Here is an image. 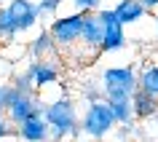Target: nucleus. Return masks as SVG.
I'll use <instances>...</instances> for the list:
<instances>
[{
    "label": "nucleus",
    "mask_w": 158,
    "mask_h": 142,
    "mask_svg": "<svg viewBox=\"0 0 158 142\" xmlns=\"http://www.w3.org/2000/svg\"><path fill=\"white\" fill-rule=\"evenodd\" d=\"M43 118L48 121L51 126V140L54 142H64L67 137L78 140L83 129H81V121H78V113H75V105L70 97H59L54 102H46V110H43Z\"/></svg>",
    "instance_id": "obj_1"
},
{
    "label": "nucleus",
    "mask_w": 158,
    "mask_h": 142,
    "mask_svg": "<svg viewBox=\"0 0 158 142\" xmlns=\"http://www.w3.org/2000/svg\"><path fill=\"white\" fill-rule=\"evenodd\" d=\"M43 110H46V102L38 97V91H24L14 83L6 86V115L14 126L24 123L32 115H43Z\"/></svg>",
    "instance_id": "obj_2"
},
{
    "label": "nucleus",
    "mask_w": 158,
    "mask_h": 142,
    "mask_svg": "<svg viewBox=\"0 0 158 142\" xmlns=\"http://www.w3.org/2000/svg\"><path fill=\"white\" fill-rule=\"evenodd\" d=\"M118 126L115 115H113V107H110L107 99H97L89 102L83 118H81V129L89 140H105L113 134V129Z\"/></svg>",
    "instance_id": "obj_3"
},
{
    "label": "nucleus",
    "mask_w": 158,
    "mask_h": 142,
    "mask_svg": "<svg viewBox=\"0 0 158 142\" xmlns=\"http://www.w3.org/2000/svg\"><path fill=\"white\" fill-rule=\"evenodd\" d=\"M139 89V73L131 65L107 67L102 73V91L105 99H118V97H131Z\"/></svg>",
    "instance_id": "obj_4"
},
{
    "label": "nucleus",
    "mask_w": 158,
    "mask_h": 142,
    "mask_svg": "<svg viewBox=\"0 0 158 142\" xmlns=\"http://www.w3.org/2000/svg\"><path fill=\"white\" fill-rule=\"evenodd\" d=\"M83 24H86V14L73 11V14H67V16H56L48 24V30H51V35H54L56 46L70 48V46H75V43L81 40V35H83Z\"/></svg>",
    "instance_id": "obj_5"
},
{
    "label": "nucleus",
    "mask_w": 158,
    "mask_h": 142,
    "mask_svg": "<svg viewBox=\"0 0 158 142\" xmlns=\"http://www.w3.org/2000/svg\"><path fill=\"white\" fill-rule=\"evenodd\" d=\"M99 16L105 22V40H102V54H110V51H121L126 48V24L121 22L115 8H99Z\"/></svg>",
    "instance_id": "obj_6"
},
{
    "label": "nucleus",
    "mask_w": 158,
    "mask_h": 142,
    "mask_svg": "<svg viewBox=\"0 0 158 142\" xmlns=\"http://www.w3.org/2000/svg\"><path fill=\"white\" fill-rule=\"evenodd\" d=\"M27 75H30V81H32L35 89H48L51 83L59 81V67H56V62H51L48 56L32 59V62L27 65Z\"/></svg>",
    "instance_id": "obj_7"
},
{
    "label": "nucleus",
    "mask_w": 158,
    "mask_h": 142,
    "mask_svg": "<svg viewBox=\"0 0 158 142\" xmlns=\"http://www.w3.org/2000/svg\"><path fill=\"white\" fill-rule=\"evenodd\" d=\"M102 40H105V22H102L99 11H97V14H86L83 35H81L83 48H89L91 54H97V51H102Z\"/></svg>",
    "instance_id": "obj_8"
},
{
    "label": "nucleus",
    "mask_w": 158,
    "mask_h": 142,
    "mask_svg": "<svg viewBox=\"0 0 158 142\" xmlns=\"http://www.w3.org/2000/svg\"><path fill=\"white\" fill-rule=\"evenodd\" d=\"M16 134L24 142H48L51 140V126L43 115H32V118H27L24 123L16 126Z\"/></svg>",
    "instance_id": "obj_9"
},
{
    "label": "nucleus",
    "mask_w": 158,
    "mask_h": 142,
    "mask_svg": "<svg viewBox=\"0 0 158 142\" xmlns=\"http://www.w3.org/2000/svg\"><path fill=\"white\" fill-rule=\"evenodd\" d=\"M8 8H11V14H14V19H16L22 32L32 30L38 24V19H40V11H38V6L32 0H8Z\"/></svg>",
    "instance_id": "obj_10"
},
{
    "label": "nucleus",
    "mask_w": 158,
    "mask_h": 142,
    "mask_svg": "<svg viewBox=\"0 0 158 142\" xmlns=\"http://www.w3.org/2000/svg\"><path fill=\"white\" fill-rule=\"evenodd\" d=\"M131 105H134V118H139V121L158 115V97L148 94L145 89H137L131 94Z\"/></svg>",
    "instance_id": "obj_11"
},
{
    "label": "nucleus",
    "mask_w": 158,
    "mask_h": 142,
    "mask_svg": "<svg viewBox=\"0 0 158 142\" xmlns=\"http://www.w3.org/2000/svg\"><path fill=\"white\" fill-rule=\"evenodd\" d=\"M27 51H30V56H32V59H43V56H51V54L56 51V40H54V35H51V30H40V32H38V35L32 38V40H30Z\"/></svg>",
    "instance_id": "obj_12"
},
{
    "label": "nucleus",
    "mask_w": 158,
    "mask_h": 142,
    "mask_svg": "<svg viewBox=\"0 0 158 142\" xmlns=\"http://www.w3.org/2000/svg\"><path fill=\"white\" fill-rule=\"evenodd\" d=\"M115 11H118V16H121L123 24H137V22H142L145 14H148V8L142 6V0H118Z\"/></svg>",
    "instance_id": "obj_13"
},
{
    "label": "nucleus",
    "mask_w": 158,
    "mask_h": 142,
    "mask_svg": "<svg viewBox=\"0 0 158 142\" xmlns=\"http://www.w3.org/2000/svg\"><path fill=\"white\" fill-rule=\"evenodd\" d=\"M110 107H113V115H115L118 126H131L134 121V105L131 97H118V99H107Z\"/></svg>",
    "instance_id": "obj_14"
},
{
    "label": "nucleus",
    "mask_w": 158,
    "mask_h": 142,
    "mask_svg": "<svg viewBox=\"0 0 158 142\" xmlns=\"http://www.w3.org/2000/svg\"><path fill=\"white\" fill-rule=\"evenodd\" d=\"M19 32H22V30H19L16 19H14V14H11L8 3L0 6V40H14Z\"/></svg>",
    "instance_id": "obj_15"
},
{
    "label": "nucleus",
    "mask_w": 158,
    "mask_h": 142,
    "mask_svg": "<svg viewBox=\"0 0 158 142\" xmlns=\"http://www.w3.org/2000/svg\"><path fill=\"white\" fill-rule=\"evenodd\" d=\"M139 89H145L148 94L158 97V65L148 62V65L139 70Z\"/></svg>",
    "instance_id": "obj_16"
},
{
    "label": "nucleus",
    "mask_w": 158,
    "mask_h": 142,
    "mask_svg": "<svg viewBox=\"0 0 158 142\" xmlns=\"http://www.w3.org/2000/svg\"><path fill=\"white\" fill-rule=\"evenodd\" d=\"M73 3V11H81V14H97L102 6V0H70Z\"/></svg>",
    "instance_id": "obj_17"
},
{
    "label": "nucleus",
    "mask_w": 158,
    "mask_h": 142,
    "mask_svg": "<svg viewBox=\"0 0 158 142\" xmlns=\"http://www.w3.org/2000/svg\"><path fill=\"white\" fill-rule=\"evenodd\" d=\"M62 3H64V0H38V11H40V16H51V14L59 11Z\"/></svg>",
    "instance_id": "obj_18"
},
{
    "label": "nucleus",
    "mask_w": 158,
    "mask_h": 142,
    "mask_svg": "<svg viewBox=\"0 0 158 142\" xmlns=\"http://www.w3.org/2000/svg\"><path fill=\"white\" fill-rule=\"evenodd\" d=\"M11 83L16 86V89H24V91H38V89L32 86V81H30V75H27V70H24V73H19V75H14Z\"/></svg>",
    "instance_id": "obj_19"
},
{
    "label": "nucleus",
    "mask_w": 158,
    "mask_h": 142,
    "mask_svg": "<svg viewBox=\"0 0 158 142\" xmlns=\"http://www.w3.org/2000/svg\"><path fill=\"white\" fill-rule=\"evenodd\" d=\"M83 99H86V102L105 99V91H102V86H94V83H89V86L83 89Z\"/></svg>",
    "instance_id": "obj_20"
},
{
    "label": "nucleus",
    "mask_w": 158,
    "mask_h": 142,
    "mask_svg": "<svg viewBox=\"0 0 158 142\" xmlns=\"http://www.w3.org/2000/svg\"><path fill=\"white\" fill-rule=\"evenodd\" d=\"M11 121H8V115H0V140H6V137H8V134H14L16 132V129H11Z\"/></svg>",
    "instance_id": "obj_21"
},
{
    "label": "nucleus",
    "mask_w": 158,
    "mask_h": 142,
    "mask_svg": "<svg viewBox=\"0 0 158 142\" xmlns=\"http://www.w3.org/2000/svg\"><path fill=\"white\" fill-rule=\"evenodd\" d=\"M0 115H6V86H0Z\"/></svg>",
    "instance_id": "obj_22"
},
{
    "label": "nucleus",
    "mask_w": 158,
    "mask_h": 142,
    "mask_svg": "<svg viewBox=\"0 0 158 142\" xmlns=\"http://www.w3.org/2000/svg\"><path fill=\"white\" fill-rule=\"evenodd\" d=\"M142 6L148 11H158V0H142Z\"/></svg>",
    "instance_id": "obj_23"
},
{
    "label": "nucleus",
    "mask_w": 158,
    "mask_h": 142,
    "mask_svg": "<svg viewBox=\"0 0 158 142\" xmlns=\"http://www.w3.org/2000/svg\"><path fill=\"white\" fill-rule=\"evenodd\" d=\"M150 62H153V65H158V51H153V56H150Z\"/></svg>",
    "instance_id": "obj_24"
},
{
    "label": "nucleus",
    "mask_w": 158,
    "mask_h": 142,
    "mask_svg": "<svg viewBox=\"0 0 158 142\" xmlns=\"http://www.w3.org/2000/svg\"><path fill=\"white\" fill-rule=\"evenodd\" d=\"M156 32H158V16H156Z\"/></svg>",
    "instance_id": "obj_25"
},
{
    "label": "nucleus",
    "mask_w": 158,
    "mask_h": 142,
    "mask_svg": "<svg viewBox=\"0 0 158 142\" xmlns=\"http://www.w3.org/2000/svg\"><path fill=\"white\" fill-rule=\"evenodd\" d=\"M3 3H8V0H0V6H3Z\"/></svg>",
    "instance_id": "obj_26"
}]
</instances>
